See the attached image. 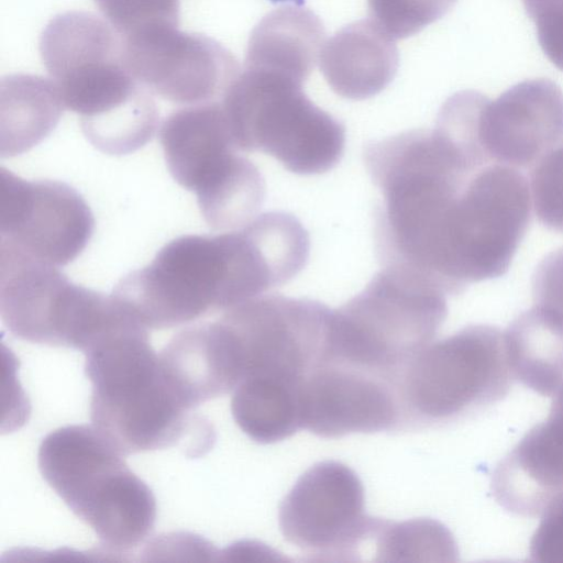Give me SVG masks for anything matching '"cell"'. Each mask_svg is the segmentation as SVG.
I'll return each instance as SVG.
<instances>
[{
    "instance_id": "cell-19",
    "label": "cell",
    "mask_w": 563,
    "mask_h": 563,
    "mask_svg": "<svg viewBox=\"0 0 563 563\" xmlns=\"http://www.w3.org/2000/svg\"><path fill=\"white\" fill-rule=\"evenodd\" d=\"M305 382L257 378L232 393L231 412L240 429L260 443H273L301 428L300 395Z\"/></svg>"
},
{
    "instance_id": "cell-10",
    "label": "cell",
    "mask_w": 563,
    "mask_h": 563,
    "mask_svg": "<svg viewBox=\"0 0 563 563\" xmlns=\"http://www.w3.org/2000/svg\"><path fill=\"white\" fill-rule=\"evenodd\" d=\"M385 523L365 512L364 488L349 466L323 461L308 468L279 506L285 540L312 561H354Z\"/></svg>"
},
{
    "instance_id": "cell-16",
    "label": "cell",
    "mask_w": 563,
    "mask_h": 563,
    "mask_svg": "<svg viewBox=\"0 0 563 563\" xmlns=\"http://www.w3.org/2000/svg\"><path fill=\"white\" fill-rule=\"evenodd\" d=\"M319 62L336 95L363 100L379 93L394 79L398 51L394 38L373 20H360L324 43Z\"/></svg>"
},
{
    "instance_id": "cell-15",
    "label": "cell",
    "mask_w": 563,
    "mask_h": 563,
    "mask_svg": "<svg viewBox=\"0 0 563 563\" xmlns=\"http://www.w3.org/2000/svg\"><path fill=\"white\" fill-rule=\"evenodd\" d=\"M301 428L323 438L400 428L397 386L355 368L319 363L300 395Z\"/></svg>"
},
{
    "instance_id": "cell-20",
    "label": "cell",
    "mask_w": 563,
    "mask_h": 563,
    "mask_svg": "<svg viewBox=\"0 0 563 563\" xmlns=\"http://www.w3.org/2000/svg\"><path fill=\"white\" fill-rule=\"evenodd\" d=\"M63 108L54 86L10 92L2 100L1 156L20 155L41 143L56 126Z\"/></svg>"
},
{
    "instance_id": "cell-12",
    "label": "cell",
    "mask_w": 563,
    "mask_h": 563,
    "mask_svg": "<svg viewBox=\"0 0 563 563\" xmlns=\"http://www.w3.org/2000/svg\"><path fill=\"white\" fill-rule=\"evenodd\" d=\"M174 27L154 25L123 36L122 58L130 74L145 89L173 102L222 97L240 74L235 58L217 42Z\"/></svg>"
},
{
    "instance_id": "cell-4",
    "label": "cell",
    "mask_w": 563,
    "mask_h": 563,
    "mask_svg": "<svg viewBox=\"0 0 563 563\" xmlns=\"http://www.w3.org/2000/svg\"><path fill=\"white\" fill-rule=\"evenodd\" d=\"M123 456L87 424L48 433L37 453L38 470L48 486L114 551L137 547L156 519L152 490Z\"/></svg>"
},
{
    "instance_id": "cell-18",
    "label": "cell",
    "mask_w": 563,
    "mask_h": 563,
    "mask_svg": "<svg viewBox=\"0 0 563 563\" xmlns=\"http://www.w3.org/2000/svg\"><path fill=\"white\" fill-rule=\"evenodd\" d=\"M504 336L515 378L542 396L554 395L563 384V322L533 306Z\"/></svg>"
},
{
    "instance_id": "cell-14",
    "label": "cell",
    "mask_w": 563,
    "mask_h": 563,
    "mask_svg": "<svg viewBox=\"0 0 563 563\" xmlns=\"http://www.w3.org/2000/svg\"><path fill=\"white\" fill-rule=\"evenodd\" d=\"M479 137L490 162L532 168L563 145V92L550 79L518 82L495 100L486 98Z\"/></svg>"
},
{
    "instance_id": "cell-2",
    "label": "cell",
    "mask_w": 563,
    "mask_h": 563,
    "mask_svg": "<svg viewBox=\"0 0 563 563\" xmlns=\"http://www.w3.org/2000/svg\"><path fill=\"white\" fill-rule=\"evenodd\" d=\"M84 354L92 427L118 451L128 455L159 450L183 438L191 408L150 344L147 328L132 322Z\"/></svg>"
},
{
    "instance_id": "cell-1",
    "label": "cell",
    "mask_w": 563,
    "mask_h": 563,
    "mask_svg": "<svg viewBox=\"0 0 563 563\" xmlns=\"http://www.w3.org/2000/svg\"><path fill=\"white\" fill-rule=\"evenodd\" d=\"M285 285L277 252L246 224L218 235L188 234L122 278L113 296L147 329H169L223 312Z\"/></svg>"
},
{
    "instance_id": "cell-5",
    "label": "cell",
    "mask_w": 563,
    "mask_h": 563,
    "mask_svg": "<svg viewBox=\"0 0 563 563\" xmlns=\"http://www.w3.org/2000/svg\"><path fill=\"white\" fill-rule=\"evenodd\" d=\"M527 178L503 164L476 172L443 213L433 234L430 278L446 295L503 276L531 219Z\"/></svg>"
},
{
    "instance_id": "cell-26",
    "label": "cell",
    "mask_w": 563,
    "mask_h": 563,
    "mask_svg": "<svg viewBox=\"0 0 563 563\" xmlns=\"http://www.w3.org/2000/svg\"><path fill=\"white\" fill-rule=\"evenodd\" d=\"M534 562L563 563V492L542 512L530 541Z\"/></svg>"
},
{
    "instance_id": "cell-11",
    "label": "cell",
    "mask_w": 563,
    "mask_h": 563,
    "mask_svg": "<svg viewBox=\"0 0 563 563\" xmlns=\"http://www.w3.org/2000/svg\"><path fill=\"white\" fill-rule=\"evenodd\" d=\"M93 228L90 208L67 184L1 168L0 247L59 267L80 255Z\"/></svg>"
},
{
    "instance_id": "cell-24",
    "label": "cell",
    "mask_w": 563,
    "mask_h": 563,
    "mask_svg": "<svg viewBox=\"0 0 563 563\" xmlns=\"http://www.w3.org/2000/svg\"><path fill=\"white\" fill-rule=\"evenodd\" d=\"M548 59L563 70V0H523Z\"/></svg>"
},
{
    "instance_id": "cell-13",
    "label": "cell",
    "mask_w": 563,
    "mask_h": 563,
    "mask_svg": "<svg viewBox=\"0 0 563 563\" xmlns=\"http://www.w3.org/2000/svg\"><path fill=\"white\" fill-rule=\"evenodd\" d=\"M89 289L56 266L0 247V314L16 338L43 345L74 347Z\"/></svg>"
},
{
    "instance_id": "cell-9",
    "label": "cell",
    "mask_w": 563,
    "mask_h": 563,
    "mask_svg": "<svg viewBox=\"0 0 563 563\" xmlns=\"http://www.w3.org/2000/svg\"><path fill=\"white\" fill-rule=\"evenodd\" d=\"M159 141L173 178L197 196L206 223L216 231L253 220L265 198L260 169L241 156L221 102L179 109L163 122Z\"/></svg>"
},
{
    "instance_id": "cell-8",
    "label": "cell",
    "mask_w": 563,
    "mask_h": 563,
    "mask_svg": "<svg viewBox=\"0 0 563 563\" xmlns=\"http://www.w3.org/2000/svg\"><path fill=\"white\" fill-rule=\"evenodd\" d=\"M515 376L504 332L467 325L420 351L397 382L399 429L456 421L504 398Z\"/></svg>"
},
{
    "instance_id": "cell-28",
    "label": "cell",
    "mask_w": 563,
    "mask_h": 563,
    "mask_svg": "<svg viewBox=\"0 0 563 563\" xmlns=\"http://www.w3.org/2000/svg\"><path fill=\"white\" fill-rule=\"evenodd\" d=\"M272 1H275V2H277V1H285V0H272Z\"/></svg>"
},
{
    "instance_id": "cell-3",
    "label": "cell",
    "mask_w": 563,
    "mask_h": 563,
    "mask_svg": "<svg viewBox=\"0 0 563 563\" xmlns=\"http://www.w3.org/2000/svg\"><path fill=\"white\" fill-rule=\"evenodd\" d=\"M445 296L423 279L380 268L362 291L331 311L320 363L355 368L397 386L406 365L444 323Z\"/></svg>"
},
{
    "instance_id": "cell-22",
    "label": "cell",
    "mask_w": 563,
    "mask_h": 563,
    "mask_svg": "<svg viewBox=\"0 0 563 563\" xmlns=\"http://www.w3.org/2000/svg\"><path fill=\"white\" fill-rule=\"evenodd\" d=\"M456 0H367L371 19L390 37L405 38L445 15Z\"/></svg>"
},
{
    "instance_id": "cell-17",
    "label": "cell",
    "mask_w": 563,
    "mask_h": 563,
    "mask_svg": "<svg viewBox=\"0 0 563 563\" xmlns=\"http://www.w3.org/2000/svg\"><path fill=\"white\" fill-rule=\"evenodd\" d=\"M324 37L323 24L312 11L303 7H282L266 14L254 27L245 68L303 85L320 58Z\"/></svg>"
},
{
    "instance_id": "cell-21",
    "label": "cell",
    "mask_w": 563,
    "mask_h": 563,
    "mask_svg": "<svg viewBox=\"0 0 563 563\" xmlns=\"http://www.w3.org/2000/svg\"><path fill=\"white\" fill-rule=\"evenodd\" d=\"M376 561L454 562L457 549L450 531L438 521H385L376 536Z\"/></svg>"
},
{
    "instance_id": "cell-7",
    "label": "cell",
    "mask_w": 563,
    "mask_h": 563,
    "mask_svg": "<svg viewBox=\"0 0 563 563\" xmlns=\"http://www.w3.org/2000/svg\"><path fill=\"white\" fill-rule=\"evenodd\" d=\"M240 152H262L302 176L333 169L345 148V128L316 106L302 85L244 68L221 101Z\"/></svg>"
},
{
    "instance_id": "cell-23",
    "label": "cell",
    "mask_w": 563,
    "mask_h": 563,
    "mask_svg": "<svg viewBox=\"0 0 563 563\" xmlns=\"http://www.w3.org/2000/svg\"><path fill=\"white\" fill-rule=\"evenodd\" d=\"M530 191L538 220L550 230L563 232V145L532 167Z\"/></svg>"
},
{
    "instance_id": "cell-25",
    "label": "cell",
    "mask_w": 563,
    "mask_h": 563,
    "mask_svg": "<svg viewBox=\"0 0 563 563\" xmlns=\"http://www.w3.org/2000/svg\"><path fill=\"white\" fill-rule=\"evenodd\" d=\"M534 306L563 322V246L547 254L531 279Z\"/></svg>"
},
{
    "instance_id": "cell-27",
    "label": "cell",
    "mask_w": 563,
    "mask_h": 563,
    "mask_svg": "<svg viewBox=\"0 0 563 563\" xmlns=\"http://www.w3.org/2000/svg\"><path fill=\"white\" fill-rule=\"evenodd\" d=\"M527 438L563 472V384L555 393L548 418L534 426Z\"/></svg>"
},
{
    "instance_id": "cell-6",
    "label": "cell",
    "mask_w": 563,
    "mask_h": 563,
    "mask_svg": "<svg viewBox=\"0 0 563 563\" xmlns=\"http://www.w3.org/2000/svg\"><path fill=\"white\" fill-rule=\"evenodd\" d=\"M331 311L317 300L272 294L202 323L223 395L247 379L305 382L323 355Z\"/></svg>"
}]
</instances>
